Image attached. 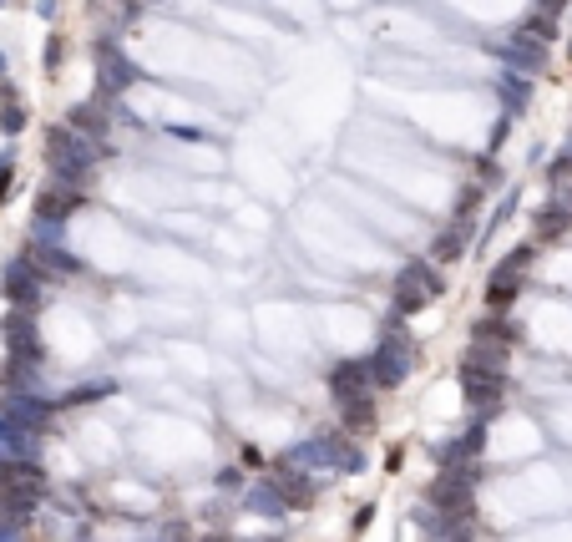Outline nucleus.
I'll return each instance as SVG.
<instances>
[{
  "instance_id": "1",
  "label": "nucleus",
  "mask_w": 572,
  "mask_h": 542,
  "mask_svg": "<svg viewBox=\"0 0 572 542\" xmlns=\"http://www.w3.org/2000/svg\"><path fill=\"white\" fill-rule=\"evenodd\" d=\"M41 158H46V173L56 183H71V188H87L97 163L107 158V142L87 137V132H76L71 122H51L41 132Z\"/></svg>"
},
{
  "instance_id": "2",
  "label": "nucleus",
  "mask_w": 572,
  "mask_h": 542,
  "mask_svg": "<svg viewBox=\"0 0 572 542\" xmlns=\"http://www.w3.org/2000/svg\"><path fill=\"white\" fill-rule=\"evenodd\" d=\"M507 350L512 345H497V340H471L466 355H461V396L476 416H492L502 406V391H507Z\"/></svg>"
},
{
  "instance_id": "3",
  "label": "nucleus",
  "mask_w": 572,
  "mask_h": 542,
  "mask_svg": "<svg viewBox=\"0 0 572 542\" xmlns=\"http://www.w3.org/2000/svg\"><path fill=\"white\" fill-rule=\"evenodd\" d=\"M532 264H537V244H517L507 259H497L492 264V274H486V284H481V299H486V309H502L517 299V294H527V274H532Z\"/></svg>"
},
{
  "instance_id": "4",
  "label": "nucleus",
  "mask_w": 572,
  "mask_h": 542,
  "mask_svg": "<svg viewBox=\"0 0 572 542\" xmlns=\"http://www.w3.org/2000/svg\"><path fill=\"white\" fill-rule=\"evenodd\" d=\"M41 289H46V269H41L31 254H16L6 269H0V294H6L16 309H36V304L46 299Z\"/></svg>"
},
{
  "instance_id": "5",
  "label": "nucleus",
  "mask_w": 572,
  "mask_h": 542,
  "mask_svg": "<svg viewBox=\"0 0 572 542\" xmlns=\"http://www.w3.org/2000/svg\"><path fill=\"white\" fill-rule=\"evenodd\" d=\"M497 56H502L512 71L542 76V71L552 66V41H547V36H537V31H527V26H517V31L497 46Z\"/></svg>"
},
{
  "instance_id": "6",
  "label": "nucleus",
  "mask_w": 572,
  "mask_h": 542,
  "mask_svg": "<svg viewBox=\"0 0 572 542\" xmlns=\"http://www.w3.org/2000/svg\"><path fill=\"white\" fill-rule=\"evenodd\" d=\"M132 82H137V66L112 41H102L97 46V97L102 102H122V92H132Z\"/></svg>"
},
{
  "instance_id": "7",
  "label": "nucleus",
  "mask_w": 572,
  "mask_h": 542,
  "mask_svg": "<svg viewBox=\"0 0 572 542\" xmlns=\"http://www.w3.org/2000/svg\"><path fill=\"white\" fill-rule=\"evenodd\" d=\"M476 477H481L476 461H461V467H441V482L431 487V502H436L441 512H471Z\"/></svg>"
},
{
  "instance_id": "8",
  "label": "nucleus",
  "mask_w": 572,
  "mask_h": 542,
  "mask_svg": "<svg viewBox=\"0 0 572 542\" xmlns=\"http://www.w3.org/2000/svg\"><path fill=\"white\" fill-rule=\"evenodd\" d=\"M370 375L375 385H385V391H395V385H405V375H411V340L405 335H385L370 355Z\"/></svg>"
},
{
  "instance_id": "9",
  "label": "nucleus",
  "mask_w": 572,
  "mask_h": 542,
  "mask_svg": "<svg viewBox=\"0 0 572 542\" xmlns=\"http://www.w3.org/2000/svg\"><path fill=\"white\" fill-rule=\"evenodd\" d=\"M87 208V188H71V183H56L46 178V188L36 193V223H71V213Z\"/></svg>"
},
{
  "instance_id": "10",
  "label": "nucleus",
  "mask_w": 572,
  "mask_h": 542,
  "mask_svg": "<svg viewBox=\"0 0 572 542\" xmlns=\"http://www.w3.org/2000/svg\"><path fill=\"white\" fill-rule=\"evenodd\" d=\"M0 487L21 492V497H46V467L36 456H0Z\"/></svg>"
},
{
  "instance_id": "11",
  "label": "nucleus",
  "mask_w": 572,
  "mask_h": 542,
  "mask_svg": "<svg viewBox=\"0 0 572 542\" xmlns=\"http://www.w3.org/2000/svg\"><path fill=\"white\" fill-rule=\"evenodd\" d=\"M476 218H461V213H451V223L436 234V244H431V259L436 264H456V259H466L471 249H476Z\"/></svg>"
},
{
  "instance_id": "12",
  "label": "nucleus",
  "mask_w": 572,
  "mask_h": 542,
  "mask_svg": "<svg viewBox=\"0 0 572 542\" xmlns=\"http://www.w3.org/2000/svg\"><path fill=\"white\" fill-rule=\"evenodd\" d=\"M0 411L16 416V421H26V426H36V431H46V421H51L61 406H56V401H41V396L31 391V385H16V391L0 396Z\"/></svg>"
},
{
  "instance_id": "13",
  "label": "nucleus",
  "mask_w": 572,
  "mask_h": 542,
  "mask_svg": "<svg viewBox=\"0 0 572 542\" xmlns=\"http://www.w3.org/2000/svg\"><path fill=\"white\" fill-rule=\"evenodd\" d=\"M370 385H375V375H370V360H340V365L330 370V396H335V401L370 396Z\"/></svg>"
},
{
  "instance_id": "14",
  "label": "nucleus",
  "mask_w": 572,
  "mask_h": 542,
  "mask_svg": "<svg viewBox=\"0 0 572 542\" xmlns=\"http://www.w3.org/2000/svg\"><path fill=\"white\" fill-rule=\"evenodd\" d=\"M567 228H572V198H567V193L547 198V203L532 213V234H537V244H552V239H562Z\"/></svg>"
},
{
  "instance_id": "15",
  "label": "nucleus",
  "mask_w": 572,
  "mask_h": 542,
  "mask_svg": "<svg viewBox=\"0 0 572 542\" xmlns=\"http://www.w3.org/2000/svg\"><path fill=\"white\" fill-rule=\"evenodd\" d=\"M51 279H76V274H87V259H76L71 249H61V244H31L26 249Z\"/></svg>"
},
{
  "instance_id": "16",
  "label": "nucleus",
  "mask_w": 572,
  "mask_h": 542,
  "mask_svg": "<svg viewBox=\"0 0 572 542\" xmlns=\"http://www.w3.org/2000/svg\"><path fill=\"white\" fill-rule=\"evenodd\" d=\"M532 82L537 76H527V71H502V82H497V97H502V107H507V117H522L527 107H532Z\"/></svg>"
},
{
  "instance_id": "17",
  "label": "nucleus",
  "mask_w": 572,
  "mask_h": 542,
  "mask_svg": "<svg viewBox=\"0 0 572 542\" xmlns=\"http://www.w3.org/2000/svg\"><path fill=\"white\" fill-rule=\"evenodd\" d=\"M274 482H279V492H284L289 507H314V482L299 472V461H279V467H274Z\"/></svg>"
},
{
  "instance_id": "18",
  "label": "nucleus",
  "mask_w": 572,
  "mask_h": 542,
  "mask_svg": "<svg viewBox=\"0 0 572 542\" xmlns=\"http://www.w3.org/2000/svg\"><path fill=\"white\" fill-rule=\"evenodd\" d=\"M395 279H405V284L426 289L431 299H441V294H446V274L436 269V259H431V254H426V259H405V269H400Z\"/></svg>"
},
{
  "instance_id": "19",
  "label": "nucleus",
  "mask_w": 572,
  "mask_h": 542,
  "mask_svg": "<svg viewBox=\"0 0 572 542\" xmlns=\"http://www.w3.org/2000/svg\"><path fill=\"white\" fill-rule=\"evenodd\" d=\"M26 127H31L26 102L16 97V87H11V82H0V132H6V137H21Z\"/></svg>"
},
{
  "instance_id": "20",
  "label": "nucleus",
  "mask_w": 572,
  "mask_h": 542,
  "mask_svg": "<svg viewBox=\"0 0 572 542\" xmlns=\"http://www.w3.org/2000/svg\"><path fill=\"white\" fill-rule=\"evenodd\" d=\"M243 507H249L254 517H269V522H279V517L289 512V502L279 497V482H259L249 497H243Z\"/></svg>"
},
{
  "instance_id": "21",
  "label": "nucleus",
  "mask_w": 572,
  "mask_h": 542,
  "mask_svg": "<svg viewBox=\"0 0 572 542\" xmlns=\"http://www.w3.org/2000/svg\"><path fill=\"white\" fill-rule=\"evenodd\" d=\"M395 320H411V315H421V309L431 304V294L426 289H416V284H405V279H395Z\"/></svg>"
},
{
  "instance_id": "22",
  "label": "nucleus",
  "mask_w": 572,
  "mask_h": 542,
  "mask_svg": "<svg viewBox=\"0 0 572 542\" xmlns=\"http://www.w3.org/2000/svg\"><path fill=\"white\" fill-rule=\"evenodd\" d=\"M340 416H345V431H350V436H360V431H370V426H375V401H370V396L340 401Z\"/></svg>"
},
{
  "instance_id": "23",
  "label": "nucleus",
  "mask_w": 572,
  "mask_h": 542,
  "mask_svg": "<svg viewBox=\"0 0 572 542\" xmlns=\"http://www.w3.org/2000/svg\"><path fill=\"white\" fill-rule=\"evenodd\" d=\"M102 396H112V380H97V385H76L71 396H61L56 406H87V401H102Z\"/></svg>"
},
{
  "instance_id": "24",
  "label": "nucleus",
  "mask_w": 572,
  "mask_h": 542,
  "mask_svg": "<svg viewBox=\"0 0 572 542\" xmlns=\"http://www.w3.org/2000/svg\"><path fill=\"white\" fill-rule=\"evenodd\" d=\"M471 335H476V340H497V345H512V340H517V330H512L507 320H481Z\"/></svg>"
},
{
  "instance_id": "25",
  "label": "nucleus",
  "mask_w": 572,
  "mask_h": 542,
  "mask_svg": "<svg viewBox=\"0 0 572 542\" xmlns=\"http://www.w3.org/2000/svg\"><path fill=\"white\" fill-rule=\"evenodd\" d=\"M11 188H16V152L6 147V152H0V208H6Z\"/></svg>"
},
{
  "instance_id": "26",
  "label": "nucleus",
  "mask_w": 572,
  "mask_h": 542,
  "mask_svg": "<svg viewBox=\"0 0 572 542\" xmlns=\"http://www.w3.org/2000/svg\"><path fill=\"white\" fill-rule=\"evenodd\" d=\"M547 178L562 188V183H572V147H562L557 158H552V168H547Z\"/></svg>"
},
{
  "instance_id": "27",
  "label": "nucleus",
  "mask_w": 572,
  "mask_h": 542,
  "mask_svg": "<svg viewBox=\"0 0 572 542\" xmlns=\"http://www.w3.org/2000/svg\"><path fill=\"white\" fill-rule=\"evenodd\" d=\"M61 61H66V41L51 36V41H46V71H61Z\"/></svg>"
},
{
  "instance_id": "28",
  "label": "nucleus",
  "mask_w": 572,
  "mask_h": 542,
  "mask_svg": "<svg viewBox=\"0 0 572 542\" xmlns=\"http://www.w3.org/2000/svg\"><path fill=\"white\" fill-rule=\"evenodd\" d=\"M532 11H542V16H557V21H562V11H567V0H532Z\"/></svg>"
},
{
  "instance_id": "29",
  "label": "nucleus",
  "mask_w": 572,
  "mask_h": 542,
  "mask_svg": "<svg viewBox=\"0 0 572 542\" xmlns=\"http://www.w3.org/2000/svg\"><path fill=\"white\" fill-rule=\"evenodd\" d=\"M0 542H21V522H0Z\"/></svg>"
},
{
  "instance_id": "30",
  "label": "nucleus",
  "mask_w": 572,
  "mask_h": 542,
  "mask_svg": "<svg viewBox=\"0 0 572 542\" xmlns=\"http://www.w3.org/2000/svg\"><path fill=\"white\" fill-rule=\"evenodd\" d=\"M238 456H243V467H264V456H259V446H243Z\"/></svg>"
},
{
  "instance_id": "31",
  "label": "nucleus",
  "mask_w": 572,
  "mask_h": 542,
  "mask_svg": "<svg viewBox=\"0 0 572 542\" xmlns=\"http://www.w3.org/2000/svg\"><path fill=\"white\" fill-rule=\"evenodd\" d=\"M243 482V472L238 467H228V472H218V487H238Z\"/></svg>"
},
{
  "instance_id": "32",
  "label": "nucleus",
  "mask_w": 572,
  "mask_h": 542,
  "mask_svg": "<svg viewBox=\"0 0 572 542\" xmlns=\"http://www.w3.org/2000/svg\"><path fill=\"white\" fill-rule=\"evenodd\" d=\"M0 82H6V51H0Z\"/></svg>"
},
{
  "instance_id": "33",
  "label": "nucleus",
  "mask_w": 572,
  "mask_h": 542,
  "mask_svg": "<svg viewBox=\"0 0 572 542\" xmlns=\"http://www.w3.org/2000/svg\"><path fill=\"white\" fill-rule=\"evenodd\" d=\"M198 542H233V537H198Z\"/></svg>"
},
{
  "instance_id": "34",
  "label": "nucleus",
  "mask_w": 572,
  "mask_h": 542,
  "mask_svg": "<svg viewBox=\"0 0 572 542\" xmlns=\"http://www.w3.org/2000/svg\"><path fill=\"white\" fill-rule=\"evenodd\" d=\"M264 542H279V537H264Z\"/></svg>"
},
{
  "instance_id": "35",
  "label": "nucleus",
  "mask_w": 572,
  "mask_h": 542,
  "mask_svg": "<svg viewBox=\"0 0 572 542\" xmlns=\"http://www.w3.org/2000/svg\"><path fill=\"white\" fill-rule=\"evenodd\" d=\"M567 147H572V132H567Z\"/></svg>"
}]
</instances>
